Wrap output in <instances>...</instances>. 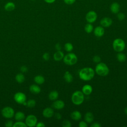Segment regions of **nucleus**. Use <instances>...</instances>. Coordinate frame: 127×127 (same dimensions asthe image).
Returning <instances> with one entry per match:
<instances>
[{"instance_id":"obj_1","label":"nucleus","mask_w":127,"mask_h":127,"mask_svg":"<svg viewBox=\"0 0 127 127\" xmlns=\"http://www.w3.org/2000/svg\"><path fill=\"white\" fill-rule=\"evenodd\" d=\"M95 70L90 67H83L80 70L78 73L79 78L85 81L91 80L95 75Z\"/></svg>"},{"instance_id":"obj_2","label":"nucleus","mask_w":127,"mask_h":127,"mask_svg":"<svg viewBox=\"0 0 127 127\" xmlns=\"http://www.w3.org/2000/svg\"><path fill=\"white\" fill-rule=\"evenodd\" d=\"M110 70L107 64L100 62L97 64L95 68V72L99 76H106L109 73Z\"/></svg>"},{"instance_id":"obj_3","label":"nucleus","mask_w":127,"mask_h":127,"mask_svg":"<svg viewBox=\"0 0 127 127\" xmlns=\"http://www.w3.org/2000/svg\"><path fill=\"white\" fill-rule=\"evenodd\" d=\"M72 103L75 105H80L84 101V95L81 91L76 90L74 91L71 97Z\"/></svg>"},{"instance_id":"obj_4","label":"nucleus","mask_w":127,"mask_h":127,"mask_svg":"<svg viewBox=\"0 0 127 127\" xmlns=\"http://www.w3.org/2000/svg\"><path fill=\"white\" fill-rule=\"evenodd\" d=\"M64 64L68 65H72L75 64L78 61L77 56L73 53H69L65 55L63 58Z\"/></svg>"},{"instance_id":"obj_5","label":"nucleus","mask_w":127,"mask_h":127,"mask_svg":"<svg viewBox=\"0 0 127 127\" xmlns=\"http://www.w3.org/2000/svg\"><path fill=\"white\" fill-rule=\"evenodd\" d=\"M126 47L125 42L121 38H117L113 42V49L117 52L123 51Z\"/></svg>"},{"instance_id":"obj_6","label":"nucleus","mask_w":127,"mask_h":127,"mask_svg":"<svg viewBox=\"0 0 127 127\" xmlns=\"http://www.w3.org/2000/svg\"><path fill=\"white\" fill-rule=\"evenodd\" d=\"M98 15L97 13L93 10L89 11L85 15V19L88 23H93L95 22L97 19Z\"/></svg>"},{"instance_id":"obj_7","label":"nucleus","mask_w":127,"mask_h":127,"mask_svg":"<svg viewBox=\"0 0 127 127\" xmlns=\"http://www.w3.org/2000/svg\"><path fill=\"white\" fill-rule=\"evenodd\" d=\"M37 123V119L33 115H29L27 117L25 120V124L27 126L33 127L36 126Z\"/></svg>"},{"instance_id":"obj_8","label":"nucleus","mask_w":127,"mask_h":127,"mask_svg":"<svg viewBox=\"0 0 127 127\" xmlns=\"http://www.w3.org/2000/svg\"><path fill=\"white\" fill-rule=\"evenodd\" d=\"M1 114L6 118H11L14 115V111L10 107H5L2 109Z\"/></svg>"},{"instance_id":"obj_9","label":"nucleus","mask_w":127,"mask_h":127,"mask_svg":"<svg viewBox=\"0 0 127 127\" xmlns=\"http://www.w3.org/2000/svg\"><path fill=\"white\" fill-rule=\"evenodd\" d=\"M14 100L18 104H23L26 100V96L22 92H17L14 96Z\"/></svg>"},{"instance_id":"obj_10","label":"nucleus","mask_w":127,"mask_h":127,"mask_svg":"<svg viewBox=\"0 0 127 127\" xmlns=\"http://www.w3.org/2000/svg\"><path fill=\"white\" fill-rule=\"evenodd\" d=\"M113 23L112 19L108 17H105L102 18L100 21L101 26L103 27H109Z\"/></svg>"},{"instance_id":"obj_11","label":"nucleus","mask_w":127,"mask_h":127,"mask_svg":"<svg viewBox=\"0 0 127 127\" xmlns=\"http://www.w3.org/2000/svg\"><path fill=\"white\" fill-rule=\"evenodd\" d=\"M93 30L95 36L97 37H102L105 33V29L102 26H96Z\"/></svg>"},{"instance_id":"obj_12","label":"nucleus","mask_w":127,"mask_h":127,"mask_svg":"<svg viewBox=\"0 0 127 127\" xmlns=\"http://www.w3.org/2000/svg\"><path fill=\"white\" fill-rule=\"evenodd\" d=\"M120 5L117 2H113L110 7V10L114 14H117L120 10Z\"/></svg>"},{"instance_id":"obj_13","label":"nucleus","mask_w":127,"mask_h":127,"mask_svg":"<svg viewBox=\"0 0 127 127\" xmlns=\"http://www.w3.org/2000/svg\"><path fill=\"white\" fill-rule=\"evenodd\" d=\"M64 102L61 100H56L53 103V107L57 110H61L64 108Z\"/></svg>"},{"instance_id":"obj_14","label":"nucleus","mask_w":127,"mask_h":127,"mask_svg":"<svg viewBox=\"0 0 127 127\" xmlns=\"http://www.w3.org/2000/svg\"><path fill=\"white\" fill-rule=\"evenodd\" d=\"M43 115L44 117L47 118H51L53 116L54 114V110L52 108H45L43 111Z\"/></svg>"},{"instance_id":"obj_15","label":"nucleus","mask_w":127,"mask_h":127,"mask_svg":"<svg viewBox=\"0 0 127 127\" xmlns=\"http://www.w3.org/2000/svg\"><path fill=\"white\" fill-rule=\"evenodd\" d=\"M81 91L84 94V95H89L92 92L93 88L92 86L89 84H85L82 87Z\"/></svg>"},{"instance_id":"obj_16","label":"nucleus","mask_w":127,"mask_h":127,"mask_svg":"<svg viewBox=\"0 0 127 127\" xmlns=\"http://www.w3.org/2000/svg\"><path fill=\"white\" fill-rule=\"evenodd\" d=\"M4 8L7 11H12L15 8V4L13 2L8 1L5 3Z\"/></svg>"},{"instance_id":"obj_17","label":"nucleus","mask_w":127,"mask_h":127,"mask_svg":"<svg viewBox=\"0 0 127 127\" xmlns=\"http://www.w3.org/2000/svg\"><path fill=\"white\" fill-rule=\"evenodd\" d=\"M64 56V55L63 52L61 51H57L54 54L53 58L56 61H60L63 59Z\"/></svg>"},{"instance_id":"obj_18","label":"nucleus","mask_w":127,"mask_h":127,"mask_svg":"<svg viewBox=\"0 0 127 127\" xmlns=\"http://www.w3.org/2000/svg\"><path fill=\"white\" fill-rule=\"evenodd\" d=\"M81 114L78 111H74L72 112L70 114L71 118L74 121H79L81 118Z\"/></svg>"},{"instance_id":"obj_19","label":"nucleus","mask_w":127,"mask_h":127,"mask_svg":"<svg viewBox=\"0 0 127 127\" xmlns=\"http://www.w3.org/2000/svg\"><path fill=\"white\" fill-rule=\"evenodd\" d=\"M84 120L87 123H91L94 120V116L91 112H87L84 115Z\"/></svg>"},{"instance_id":"obj_20","label":"nucleus","mask_w":127,"mask_h":127,"mask_svg":"<svg viewBox=\"0 0 127 127\" xmlns=\"http://www.w3.org/2000/svg\"><path fill=\"white\" fill-rule=\"evenodd\" d=\"M64 80L67 83L71 82L73 79L72 75L68 71H66L65 72L64 75Z\"/></svg>"},{"instance_id":"obj_21","label":"nucleus","mask_w":127,"mask_h":127,"mask_svg":"<svg viewBox=\"0 0 127 127\" xmlns=\"http://www.w3.org/2000/svg\"><path fill=\"white\" fill-rule=\"evenodd\" d=\"M29 89L31 92L33 94H38L41 92L40 87L36 84L31 85L30 86Z\"/></svg>"},{"instance_id":"obj_22","label":"nucleus","mask_w":127,"mask_h":127,"mask_svg":"<svg viewBox=\"0 0 127 127\" xmlns=\"http://www.w3.org/2000/svg\"><path fill=\"white\" fill-rule=\"evenodd\" d=\"M59 97V93L56 90H53L50 92L49 94V98L50 100L55 101Z\"/></svg>"},{"instance_id":"obj_23","label":"nucleus","mask_w":127,"mask_h":127,"mask_svg":"<svg viewBox=\"0 0 127 127\" xmlns=\"http://www.w3.org/2000/svg\"><path fill=\"white\" fill-rule=\"evenodd\" d=\"M14 117L17 121H22L25 119V115L23 112L18 111L14 115Z\"/></svg>"},{"instance_id":"obj_24","label":"nucleus","mask_w":127,"mask_h":127,"mask_svg":"<svg viewBox=\"0 0 127 127\" xmlns=\"http://www.w3.org/2000/svg\"><path fill=\"white\" fill-rule=\"evenodd\" d=\"M34 81L38 84H42L45 82V78L40 75H38L34 77Z\"/></svg>"},{"instance_id":"obj_25","label":"nucleus","mask_w":127,"mask_h":127,"mask_svg":"<svg viewBox=\"0 0 127 127\" xmlns=\"http://www.w3.org/2000/svg\"><path fill=\"white\" fill-rule=\"evenodd\" d=\"M94 30V27L92 23H88L84 26V30L87 33H91Z\"/></svg>"},{"instance_id":"obj_26","label":"nucleus","mask_w":127,"mask_h":127,"mask_svg":"<svg viewBox=\"0 0 127 127\" xmlns=\"http://www.w3.org/2000/svg\"><path fill=\"white\" fill-rule=\"evenodd\" d=\"M126 56L125 54L122 52H118L117 55V59L120 62H124L126 60Z\"/></svg>"},{"instance_id":"obj_27","label":"nucleus","mask_w":127,"mask_h":127,"mask_svg":"<svg viewBox=\"0 0 127 127\" xmlns=\"http://www.w3.org/2000/svg\"><path fill=\"white\" fill-rule=\"evenodd\" d=\"M64 50L67 52H70L73 49V45L69 42L66 43L64 45Z\"/></svg>"},{"instance_id":"obj_28","label":"nucleus","mask_w":127,"mask_h":127,"mask_svg":"<svg viewBox=\"0 0 127 127\" xmlns=\"http://www.w3.org/2000/svg\"><path fill=\"white\" fill-rule=\"evenodd\" d=\"M15 79L17 82L19 83H21L24 82L25 80V77L22 73H18L15 76Z\"/></svg>"},{"instance_id":"obj_29","label":"nucleus","mask_w":127,"mask_h":127,"mask_svg":"<svg viewBox=\"0 0 127 127\" xmlns=\"http://www.w3.org/2000/svg\"><path fill=\"white\" fill-rule=\"evenodd\" d=\"M27 125L25 123L21 121H17L13 125V127H26Z\"/></svg>"},{"instance_id":"obj_30","label":"nucleus","mask_w":127,"mask_h":127,"mask_svg":"<svg viewBox=\"0 0 127 127\" xmlns=\"http://www.w3.org/2000/svg\"><path fill=\"white\" fill-rule=\"evenodd\" d=\"M36 105V101L33 99H30L27 102V106L29 108H33Z\"/></svg>"},{"instance_id":"obj_31","label":"nucleus","mask_w":127,"mask_h":127,"mask_svg":"<svg viewBox=\"0 0 127 127\" xmlns=\"http://www.w3.org/2000/svg\"><path fill=\"white\" fill-rule=\"evenodd\" d=\"M62 126L63 127H71V124L70 122L68 120H65L63 122Z\"/></svg>"},{"instance_id":"obj_32","label":"nucleus","mask_w":127,"mask_h":127,"mask_svg":"<svg viewBox=\"0 0 127 127\" xmlns=\"http://www.w3.org/2000/svg\"><path fill=\"white\" fill-rule=\"evenodd\" d=\"M117 18L119 19V20L122 21L125 18L126 16H125V14L124 13L119 12L117 13Z\"/></svg>"},{"instance_id":"obj_33","label":"nucleus","mask_w":127,"mask_h":127,"mask_svg":"<svg viewBox=\"0 0 127 127\" xmlns=\"http://www.w3.org/2000/svg\"><path fill=\"white\" fill-rule=\"evenodd\" d=\"M93 61L95 63H99L101 62V58L100 56H97V55H96V56H94L93 58Z\"/></svg>"},{"instance_id":"obj_34","label":"nucleus","mask_w":127,"mask_h":127,"mask_svg":"<svg viewBox=\"0 0 127 127\" xmlns=\"http://www.w3.org/2000/svg\"><path fill=\"white\" fill-rule=\"evenodd\" d=\"M13 125V122L11 120H8L5 123V126L6 127H12Z\"/></svg>"},{"instance_id":"obj_35","label":"nucleus","mask_w":127,"mask_h":127,"mask_svg":"<svg viewBox=\"0 0 127 127\" xmlns=\"http://www.w3.org/2000/svg\"><path fill=\"white\" fill-rule=\"evenodd\" d=\"M78 126L79 127H87L88 125L87 123L85 121H81L79 122V124H78Z\"/></svg>"},{"instance_id":"obj_36","label":"nucleus","mask_w":127,"mask_h":127,"mask_svg":"<svg viewBox=\"0 0 127 127\" xmlns=\"http://www.w3.org/2000/svg\"><path fill=\"white\" fill-rule=\"evenodd\" d=\"M43 59L45 60V61H48L50 59V55L49 53H45L43 54Z\"/></svg>"},{"instance_id":"obj_37","label":"nucleus","mask_w":127,"mask_h":127,"mask_svg":"<svg viewBox=\"0 0 127 127\" xmlns=\"http://www.w3.org/2000/svg\"><path fill=\"white\" fill-rule=\"evenodd\" d=\"M76 0H64V2L68 5H71L73 4L75 2Z\"/></svg>"},{"instance_id":"obj_38","label":"nucleus","mask_w":127,"mask_h":127,"mask_svg":"<svg viewBox=\"0 0 127 127\" xmlns=\"http://www.w3.org/2000/svg\"><path fill=\"white\" fill-rule=\"evenodd\" d=\"M28 70L27 67L25 65H23L20 67V71L22 72H26Z\"/></svg>"},{"instance_id":"obj_39","label":"nucleus","mask_w":127,"mask_h":127,"mask_svg":"<svg viewBox=\"0 0 127 127\" xmlns=\"http://www.w3.org/2000/svg\"><path fill=\"white\" fill-rule=\"evenodd\" d=\"M36 127H45V125L44 124V123L40 122L37 123Z\"/></svg>"},{"instance_id":"obj_40","label":"nucleus","mask_w":127,"mask_h":127,"mask_svg":"<svg viewBox=\"0 0 127 127\" xmlns=\"http://www.w3.org/2000/svg\"><path fill=\"white\" fill-rule=\"evenodd\" d=\"M55 48L57 51H61L62 49V46L60 43H57L55 45Z\"/></svg>"},{"instance_id":"obj_41","label":"nucleus","mask_w":127,"mask_h":127,"mask_svg":"<svg viewBox=\"0 0 127 127\" xmlns=\"http://www.w3.org/2000/svg\"><path fill=\"white\" fill-rule=\"evenodd\" d=\"M101 126V125L98 123H94L91 125V127H100Z\"/></svg>"},{"instance_id":"obj_42","label":"nucleus","mask_w":127,"mask_h":127,"mask_svg":"<svg viewBox=\"0 0 127 127\" xmlns=\"http://www.w3.org/2000/svg\"><path fill=\"white\" fill-rule=\"evenodd\" d=\"M55 118L58 120H60L62 118V115L59 113H57L55 114Z\"/></svg>"},{"instance_id":"obj_43","label":"nucleus","mask_w":127,"mask_h":127,"mask_svg":"<svg viewBox=\"0 0 127 127\" xmlns=\"http://www.w3.org/2000/svg\"><path fill=\"white\" fill-rule=\"evenodd\" d=\"M46 3H49V4H51V3H54V2H55V1L56 0H44Z\"/></svg>"},{"instance_id":"obj_44","label":"nucleus","mask_w":127,"mask_h":127,"mask_svg":"<svg viewBox=\"0 0 127 127\" xmlns=\"http://www.w3.org/2000/svg\"><path fill=\"white\" fill-rule=\"evenodd\" d=\"M125 114L127 115V107H126V108L125 109Z\"/></svg>"},{"instance_id":"obj_45","label":"nucleus","mask_w":127,"mask_h":127,"mask_svg":"<svg viewBox=\"0 0 127 127\" xmlns=\"http://www.w3.org/2000/svg\"></svg>"}]
</instances>
